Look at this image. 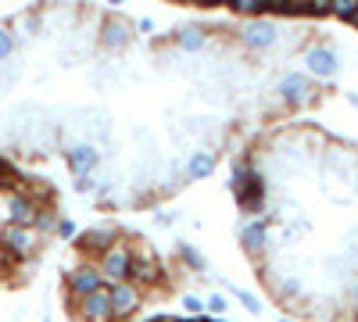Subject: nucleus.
Masks as SVG:
<instances>
[{
    "label": "nucleus",
    "instance_id": "nucleus-1",
    "mask_svg": "<svg viewBox=\"0 0 358 322\" xmlns=\"http://www.w3.org/2000/svg\"><path fill=\"white\" fill-rule=\"evenodd\" d=\"M236 36H241V43L248 50H273L280 43V25L273 18L251 15V18H244V25H241V33H236Z\"/></svg>",
    "mask_w": 358,
    "mask_h": 322
},
{
    "label": "nucleus",
    "instance_id": "nucleus-2",
    "mask_svg": "<svg viewBox=\"0 0 358 322\" xmlns=\"http://www.w3.org/2000/svg\"><path fill=\"white\" fill-rule=\"evenodd\" d=\"M0 247H4L11 258H29L40 251V233L33 226H18V222H8L0 229Z\"/></svg>",
    "mask_w": 358,
    "mask_h": 322
},
{
    "label": "nucleus",
    "instance_id": "nucleus-3",
    "mask_svg": "<svg viewBox=\"0 0 358 322\" xmlns=\"http://www.w3.org/2000/svg\"><path fill=\"white\" fill-rule=\"evenodd\" d=\"M129 265H133V247L129 244H108L101 251V261H97V269L104 276V283H115V279H129Z\"/></svg>",
    "mask_w": 358,
    "mask_h": 322
},
{
    "label": "nucleus",
    "instance_id": "nucleus-4",
    "mask_svg": "<svg viewBox=\"0 0 358 322\" xmlns=\"http://www.w3.org/2000/svg\"><path fill=\"white\" fill-rule=\"evenodd\" d=\"M276 94L287 104H308V101H315V79L308 72H287L276 82Z\"/></svg>",
    "mask_w": 358,
    "mask_h": 322
},
{
    "label": "nucleus",
    "instance_id": "nucleus-5",
    "mask_svg": "<svg viewBox=\"0 0 358 322\" xmlns=\"http://www.w3.org/2000/svg\"><path fill=\"white\" fill-rule=\"evenodd\" d=\"M108 301H111V319H126L140 308V286L133 279H115L108 283Z\"/></svg>",
    "mask_w": 358,
    "mask_h": 322
},
{
    "label": "nucleus",
    "instance_id": "nucleus-6",
    "mask_svg": "<svg viewBox=\"0 0 358 322\" xmlns=\"http://www.w3.org/2000/svg\"><path fill=\"white\" fill-rule=\"evenodd\" d=\"M101 147L97 143H90V140H79L72 143V147L65 151V165L72 168V175H90V172H97L101 168Z\"/></svg>",
    "mask_w": 358,
    "mask_h": 322
},
{
    "label": "nucleus",
    "instance_id": "nucleus-7",
    "mask_svg": "<svg viewBox=\"0 0 358 322\" xmlns=\"http://www.w3.org/2000/svg\"><path fill=\"white\" fill-rule=\"evenodd\" d=\"M76 312L83 322H108L111 319V301H108V283L90 290V294L76 298Z\"/></svg>",
    "mask_w": 358,
    "mask_h": 322
},
{
    "label": "nucleus",
    "instance_id": "nucleus-8",
    "mask_svg": "<svg viewBox=\"0 0 358 322\" xmlns=\"http://www.w3.org/2000/svg\"><path fill=\"white\" fill-rule=\"evenodd\" d=\"M305 65H308L312 79H334L337 68H341V57H337L334 47H308L305 50Z\"/></svg>",
    "mask_w": 358,
    "mask_h": 322
},
{
    "label": "nucleus",
    "instance_id": "nucleus-9",
    "mask_svg": "<svg viewBox=\"0 0 358 322\" xmlns=\"http://www.w3.org/2000/svg\"><path fill=\"white\" fill-rule=\"evenodd\" d=\"M133 33H136V29H133L126 18H104L97 40H101L104 50H126V47L133 43Z\"/></svg>",
    "mask_w": 358,
    "mask_h": 322
},
{
    "label": "nucleus",
    "instance_id": "nucleus-10",
    "mask_svg": "<svg viewBox=\"0 0 358 322\" xmlns=\"http://www.w3.org/2000/svg\"><path fill=\"white\" fill-rule=\"evenodd\" d=\"M162 276H165V272H162V265H158V261L151 258V251H147V247H143L140 254L133 251V265H129V279H133L136 286H155V283H162Z\"/></svg>",
    "mask_w": 358,
    "mask_h": 322
},
{
    "label": "nucleus",
    "instance_id": "nucleus-11",
    "mask_svg": "<svg viewBox=\"0 0 358 322\" xmlns=\"http://www.w3.org/2000/svg\"><path fill=\"white\" fill-rule=\"evenodd\" d=\"M36 212H40V204H36V197L29 193V190H11V193H8V219H11V222L33 226Z\"/></svg>",
    "mask_w": 358,
    "mask_h": 322
},
{
    "label": "nucleus",
    "instance_id": "nucleus-12",
    "mask_svg": "<svg viewBox=\"0 0 358 322\" xmlns=\"http://www.w3.org/2000/svg\"><path fill=\"white\" fill-rule=\"evenodd\" d=\"M97 286H104V276H101L97 265H79V269L69 272V298L72 301L90 294V290H97Z\"/></svg>",
    "mask_w": 358,
    "mask_h": 322
},
{
    "label": "nucleus",
    "instance_id": "nucleus-13",
    "mask_svg": "<svg viewBox=\"0 0 358 322\" xmlns=\"http://www.w3.org/2000/svg\"><path fill=\"white\" fill-rule=\"evenodd\" d=\"M172 43L183 50V54H201V50H208V29H201V25H183V29L172 36Z\"/></svg>",
    "mask_w": 358,
    "mask_h": 322
},
{
    "label": "nucleus",
    "instance_id": "nucleus-14",
    "mask_svg": "<svg viewBox=\"0 0 358 322\" xmlns=\"http://www.w3.org/2000/svg\"><path fill=\"white\" fill-rule=\"evenodd\" d=\"M241 244H244V251H248V254H262V251L268 247V222L251 219V222L241 229Z\"/></svg>",
    "mask_w": 358,
    "mask_h": 322
},
{
    "label": "nucleus",
    "instance_id": "nucleus-15",
    "mask_svg": "<svg viewBox=\"0 0 358 322\" xmlns=\"http://www.w3.org/2000/svg\"><path fill=\"white\" fill-rule=\"evenodd\" d=\"M215 165H219V158H215V151H208V147H197V151H190V158H187V180H204V175H212L215 172Z\"/></svg>",
    "mask_w": 358,
    "mask_h": 322
},
{
    "label": "nucleus",
    "instance_id": "nucleus-16",
    "mask_svg": "<svg viewBox=\"0 0 358 322\" xmlns=\"http://www.w3.org/2000/svg\"><path fill=\"white\" fill-rule=\"evenodd\" d=\"M8 29L15 33V40H18V43H29L33 36H40V33H43V22H40L36 15H22V18H15Z\"/></svg>",
    "mask_w": 358,
    "mask_h": 322
},
{
    "label": "nucleus",
    "instance_id": "nucleus-17",
    "mask_svg": "<svg viewBox=\"0 0 358 322\" xmlns=\"http://www.w3.org/2000/svg\"><path fill=\"white\" fill-rule=\"evenodd\" d=\"M258 175H262V172H258L251 161H236V165H233V175H229V190H233V193L248 190V186L258 180Z\"/></svg>",
    "mask_w": 358,
    "mask_h": 322
},
{
    "label": "nucleus",
    "instance_id": "nucleus-18",
    "mask_svg": "<svg viewBox=\"0 0 358 322\" xmlns=\"http://www.w3.org/2000/svg\"><path fill=\"white\" fill-rule=\"evenodd\" d=\"M79 244L90 251H104L108 244H115V229H90V233H83Z\"/></svg>",
    "mask_w": 358,
    "mask_h": 322
},
{
    "label": "nucleus",
    "instance_id": "nucleus-19",
    "mask_svg": "<svg viewBox=\"0 0 358 322\" xmlns=\"http://www.w3.org/2000/svg\"><path fill=\"white\" fill-rule=\"evenodd\" d=\"M358 8V0H326V15H334V18H344L348 22V15Z\"/></svg>",
    "mask_w": 358,
    "mask_h": 322
},
{
    "label": "nucleus",
    "instance_id": "nucleus-20",
    "mask_svg": "<svg viewBox=\"0 0 358 322\" xmlns=\"http://www.w3.org/2000/svg\"><path fill=\"white\" fill-rule=\"evenodd\" d=\"M15 47H18L15 33H11L8 25H0V61H8V57H15Z\"/></svg>",
    "mask_w": 358,
    "mask_h": 322
},
{
    "label": "nucleus",
    "instance_id": "nucleus-21",
    "mask_svg": "<svg viewBox=\"0 0 358 322\" xmlns=\"http://www.w3.org/2000/svg\"><path fill=\"white\" fill-rule=\"evenodd\" d=\"M33 229H36V233H50V229H57L54 212H50V208H40V212H36V219H33Z\"/></svg>",
    "mask_w": 358,
    "mask_h": 322
},
{
    "label": "nucleus",
    "instance_id": "nucleus-22",
    "mask_svg": "<svg viewBox=\"0 0 358 322\" xmlns=\"http://www.w3.org/2000/svg\"><path fill=\"white\" fill-rule=\"evenodd\" d=\"M233 298L241 301V305H244V308H248L251 315H262V301H258V298L251 294V290H236V286H233Z\"/></svg>",
    "mask_w": 358,
    "mask_h": 322
},
{
    "label": "nucleus",
    "instance_id": "nucleus-23",
    "mask_svg": "<svg viewBox=\"0 0 358 322\" xmlns=\"http://www.w3.org/2000/svg\"><path fill=\"white\" fill-rule=\"evenodd\" d=\"M229 11L251 18V15H258V11H262V0H229Z\"/></svg>",
    "mask_w": 358,
    "mask_h": 322
},
{
    "label": "nucleus",
    "instance_id": "nucleus-24",
    "mask_svg": "<svg viewBox=\"0 0 358 322\" xmlns=\"http://www.w3.org/2000/svg\"><path fill=\"white\" fill-rule=\"evenodd\" d=\"M72 190H76L79 197H86V193H97V180H94V172H90V175H76Z\"/></svg>",
    "mask_w": 358,
    "mask_h": 322
},
{
    "label": "nucleus",
    "instance_id": "nucleus-25",
    "mask_svg": "<svg viewBox=\"0 0 358 322\" xmlns=\"http://www.w3.org/2000/svg\"><path fill=\"white\" fill-rule=\"evenodd\" d=\"M179 254H183V261H187V265H190L194 272H201V269H204V258H201L190 244H179Z\"/></svg>",
    "mask_w": 358,
    "mask_h": 322
},
{
    "label": "nucleus",
    "instance_id": "nucleus-26",
    "mask_svg": "<svg viewBox=\"0 0 358 322\" xmlns=\"http://www.w3.org/2000/svg\"><path fill=\"white\" fill-rule=\"evenodd\" d=\"M204 308L212 312V315H222V312H226V298H222V294H208V298H204Z\"/></svg>",
    "mask_w": 358,
    "mask_h": 322
},
{
    "label": "nucleus",
    "instance_id": "nucleus-27",
    "mask_svg": "<svg viewBox=\"0 0 358 322\" xmlns=\"http://www.w3.org/2000/svg\"><path fill=\"white\" fill-rule=\"evenodd\" d=\"M183 308H187L190 315H204V298H197V294H183Z\"/></svg>",
    "mask_w": 358,
    "mask_h": 322
},
{
    "label": "nucleus",
    "instance_id": "nucleus-28",
    "mask_svg": "<svg viewBox=\"0 0 358 322\" xmlns=\"http://www.w3.org/2000/svg\"><path fill=\"white\" fill-rule=\"evenodd\" d=\"M57 237L72 240V237H76V222H72V219H62V222H57Z\"/></svg>",
    "mask_w": 358,
    "mask_h": 322
},
{
    "label": "nucleus",
    "instance_id": "nucleus-29",
    "mask_svg": "<svg viewBox=\"0 0 358 322\" xmlns=\"http://www.w3.org/2000/svg\"><path fill=\"white\" fill-rule=\"evenodd\" d=\"M155 222H158V226H172V222H179V212H158Z\"/></svg>",
    "mask_w": 358,
    "mask_h": 322
},
{
    "label": "nucleus",
    "instance_id": "nucleus-30",
    "mask_svg": "<svg viewBox=\"0 0 358 322\" xmlns=\"http://www.w3.org/2000/svg\"><path fill=\"white\" fill-rule=\"evenodd\" d=\"M133 29H136V33H155V22H151V18H140Z\"/></svg>",
    "mask_w": 358,
    "mask_h": 322
},
{
    "label": "nucleus",
    "instance_id": "nucleus-31",
    "mask_svg": "<svg viewBox=\"0 0 358 322\" xmlns=\"http://www.w3.org/2000/svg\"><path fill=\"white\" fill-rule=\"evenodd\" d=\"M348 104H351V108H358V94H355V90L348 94Z\"/></svg>",
    "mask_w": 358,
    "mask_h": 322
},
{
    "label": "nucleus",
    "instance_id": "nucleus-32",
    "mask_svg": "<svg viewBox=\"0 0 358 322\" xmlns=\"http://www.w3.org/2000/svg\"><path fill=\"white\" fill-rule=\"evenodd\" d=\"M348 22H351V25H355V29H358V8H355V11H351V15H348Z\"/></svg>",
    "mask_w": 358,
    "mask_h": 322
},
{
    "label": "nucleus",
    "instance_id": "nucleus-33",
    "mask_svg": "<svg viewBox=\"0 0 358 322\" xmlns=\"http://www.w3.org/2000/svg\"><path fill=\"white\" fill-rule=\"evenodd\" d=\"M108 4H111V8H118V4H126V0H108Z\"/></svg>",
    "mask_w": 358,
    "mask_h": 322
},
{
    "label": "nucleus",
    "instance_id": "nucleus-34",
    "mask_svg": "<svg viewBox=\"0 0 358 322\" xmlns=\"http://www.w3.org/2000/svg\"><path fill=\"white\" fill-rule=\"evenodd\" d=\"M208 4H229V0H208Z\"/></svg>",
    "mask_w": 358,
    "mask_h": 322
},
{
    "label": "nucleus",
    "instance_id": "nucleus-35",
    "mask_svg": "<svg viewBox=\"0 0 358 322\" xmlns=\"http://www.w3.org/2000/svg\"><path fill=\"white\" fill-rule=\"evenodd\" d=\"M355 312H358V286H355Z\"/></svg>",
    "mask_w": 358,
    "mask_h": 322
},
{
    "label": "nucleus",
    "instance_id": "nucleus-36",
    "mask_svg": "<svg viewBox=\"0 0 358 322\" xmlns=\"http://www.w3.org/2000/svg\"><path fill=\"white\" fill-rule=\"evenodd\" d=\"M155 322H179V319H155Z\"/></svg>",
    "mask_w": 358,
    "mask_h": 322
},
{
    "label": "nucleus",
    "instance_id": "nucleus-37",
    "mask_svg": "<svg viewBox=\"0 0 358 322\" xmlns=\"http://www.w3.org/2000/svg\"><path fill=\"white\" fill-rule=\"evenodd\" d=\"M194 322H212V319H204V315H201V319H194Z\"/></svg>",
    "mask_w": 358,
    "mask_h": 322
},
{
    "label": "nucleus",
    "instance_id": "nucleus-38",
    "mask_svg": "<svg viewBox=\"0 0 358 322\" xmlns=\"http://www.w3.org/2000/svg\"><path fill=\"white\" fill-rule=\"evenodd\" d=\"M187 4H194V0H187ZM201 4H208V0H201Z\"/></svg>",
    "mask_w": 358,
    "mask_h": 322
},
{
    "label": "nucleus",
    "instance_id": "nucleus-39",
    "mask_svg": "<svg viewBox=\"0 0 358 322\" xmlns=\"http://www.w3.org/2000/svg\"><path fill=\"white\" fill-rule=\"evenodd\" d=\"M280 322H294V319H280Z\"/></svg>",
    "mask_w": 358,
    "mask_h": 322
}]
</instances>
